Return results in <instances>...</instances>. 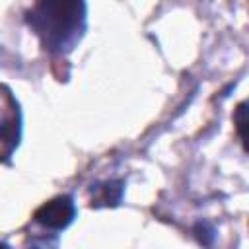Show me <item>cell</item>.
Returning a JSON list of instances; mask_svg holds the SVG:
<instances>
[{"instance_id":"cell-1","label":"cell","mask_w":249,"mask_h":249,"mask_svg":"<svg viewBox=\"0 0 249 249\" xmlns=\"http://www.w3.org/2000/svg\"><path fill=\"white\" fill-rule=\"evenodd\" d=\"M25 21L45 51L68 53L86 31L88 4L76 0H41L27 10Z\"/></svg>"},{"instance_id":"cell-2","label":"cell","mask_w":249,"mask_h":249,"mask_svg":"<svg viewBox=\"0 0 249 249\" xmlns=\"http://www.w3.org/2000/svg\"><path fill=\"white\" fill-rule=\"evenodd\" d=\"M76 202H74V196L72 195H58L47 202H43L33 218L39 226L47 228V230H53V231H60V230H66L74 218H76Z\"/></svg>"},{"instance_id":"cell-3","label":"cell","mask_w":249,"mask_h":249,"mask_svg":"<svg viewBox=\"0 0 249 249\" xmlns=\"http://www.w3.org/2000/svg\"><path fill=\"white\" fill-rule=\"evenodd\" d=\"M91 193V206L93 208H107V206H119L124 193V181L123 179H109L101 181L89 187Z\"/></svg>"},{"instance_id":"cell-4","label":"cell","mask_w":249,"mask_h":249,"mask_svg":"<svg viewBox=\"0 0 249 249\" xmlns=\"http://www.w3.org/2000/svg\"><path fill=\"white\" fill-rule=\"evenodd\" d=\"M18 123L16 119H0V158L10 156L14 146L18 144Z\"/></svg>"},{"instance_id":"cell-5","label":"cell","mask_w":249,"mask_h":249,"mask_svg":"<svg viewBox=\"0 0 249 249\" xmlns=\"http://www.w3.org/2000/svg\"><path fill=\"white\" fill-rule=\"evenodd\" d=\"M193 233L198 239V243L204 245V247H210L216 239V231L208 222H196L195 228H193Z\"/></svg>"},{"instance_id":"cell-6","label":"cell","mask_w":249,"mask_h":249,"mask_svg":"<svg viewBox=\"0 0 249 249\" xmlns=\"http://www.w3.org/2000/svg\"><path fill=\"white\" fill-rule=\"evenodd\" d=\"M25 249H58V235L56 233H47V235L31 237L27 241Z\"/></svg>"},{"instance_id":"cell-7","label":"cell","mask_w":249,"mask_h":249,"mask_svg":"<svg viewBox=\"0 0 249 249\" xmlns=\"http://www.w3.org/2000/svg\"><path fill=\"white\" fill-rule=\"evenodd\" d=\"M247 101H241L237 107H235V115H233V123H235V130H237V136L245 148V124H247Z\"/></svg>"},{"instance_id":"cell-8","label":"cell","mask_w":249,"mask_h":249,"mask_svg":"<svg viewBox=\"0 0 249 249\" xmlns=\"http://www.w3.org/2000/svg\"><path fill=\"white\" fill-rule=\"evenodd\" d=\"M0 249H12L8 243H4V241H0Z\"/></svg>"}]
</instances>
